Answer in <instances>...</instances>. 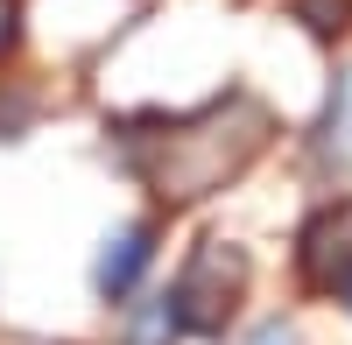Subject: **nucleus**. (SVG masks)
Wrapping results in <instances>:
<instances>
[{"instance_id": "obj_4", "label": "nucleus", "mask_w": 352, "mask_h": 345, "mask_svg": "<svg viewBox=\"0 0 352 345\" xmlns=\"http://www.w3.org/2000/svg\"><path fill=\"white\" fill-rule=\"evenodd\" d=\"M148 261H155V225L134 219V225H120V233H106L99 261H92V289H99L106 303H127L134 282L148 275Z\"/></svg>"}, {"instance_id": "obj_2", "label": "nucleus", "mask_w": 352, "mask_h": 345, "mask_svg": "<svg viewBox=\"0 0 352 345\" xmlns=\"http://www.w3.org/2000/svg\"><path fill=\"white\" fill-rule=\"evenodd\" d=\"M247 282H254V261L240 240H197L190 261L176 268L169 282V318L176 331H197V338H219L247 303Z\"/></svg>"}, {"instance_id": "obj_6", "label": "nucleus", "mask_w": 352, "mask_h": 345, "mask_svg": "<svg viewBox=\"0 0 352 345\" xmlns=\"http://www.w3.org/2000/svg\"><path fill=\"white\" fill-rule=\"evenodd\" d=\"M21 43V0H0V56Z\"/></svg>"}, {"instance_id": "obj_7", "label": "nucleus", "mask_w": 352, "mask_h": 345, "mask_svg": "<svg viewBox=\"0 0 352 345\" xmlns=\"http://www.w3.org/2000/svg\"><path fill=\"white\" fill-rule=\"evenodd\" d=\"M338 303H345V310H352V275H345V289H338Z\"/></svg>"}, {"instance_id": "obj_5", "label": "nucleus", "mask_w": 352, "mask_h": 345, "mask_svg": "<svg viewBox=\"0 0 352 345\" xmlns=\"http://www.w3.org/2000/svg\"><path fill=\"white\" fill-rule=\"evenodd\" d=\"M317 162L331 177H352V71H338L331 99H324V120H317Z\"/></svg>"}, {"instance_id": "obj_1", "label": "nucleus", "mask_w": 352, "mask_h": 345, "mask_svg": "<svg viewBox=\"0 0 352 345\" xmlns=\"http://www.w3.org/2000/svg\"><path fill=\"white\" fill-rule=\"evenodd\" d=\"M275 141V106L254 92H219L190 113H155V120L120 127V162L127 177L169 212H190L204 197H219L226 183H240L247 169L268 155Z\"/></svg>"}, {"instance_id": "obj_3", "label": "nucleus", "mask_w": 352, "mask_h": 345, "mask_svg": "<svg viewBox=\"0 0 352 345\" xmlns=\"http://www.w3.org/2000/svg\"><path fill=\"white\" fill-rule=\"evenodd\" d=\"M296 275L303 289L317 296H338L345 275H352V197H331V205H317L296 233Z\"/></svg>"}]
</instances>
